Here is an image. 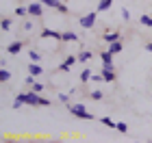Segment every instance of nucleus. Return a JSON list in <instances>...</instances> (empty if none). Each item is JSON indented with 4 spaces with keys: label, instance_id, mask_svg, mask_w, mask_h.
<instances>
[{
    "label": "nucleus",
    "instance_id": "f257e3e1",
    "mask_svg": "<svg viewBox=\"0 0 152 143\" xmlns=\"http://www.w3.org/2000/svg\"><path fill=\"white\" fill-rule=\"evenodd\" d=\"M67 111L72 115H76V117H80V119H94V115L85 108V104H67Z\"/></svg>",
    "mask_w": 152,
    "mask_h": 143
},
{
    "label": "nucleus",
    "instance_id": "f03ea898",
    "mask_svg": "<svg viewBox=\"0 0 152 143\" xmlns=\"http://www.w3.org/2000/svg\"><path fill=\"white\" fill-rule=\"evenodd\" d=\"M18 100H22L24 104H31V106H39L41 104V98H39V93L37 91H28V93H20V95H15Z\"/></svg>",
    "mask_w": 152,
    "mask_h": 143
},
{
    "label": "nucleus",
    "instance_id": "7ed1b4c3",
    "mask_svg": "<svg viewBox=\"0 0 152 143\" xmlns=\"http://www.w3.org/2000/svg\"><path fill=\"white\" fill-rule=\"evenodd\" d=\"M96 17H98V11H91V13H85L78 22H80L83 28H91V26L96 24Z\"/></svg>",
    "mask_w": 152,
    "mask_h": 143
},
{
    "label": "nucleus",
    "instance_id": "20e7f679",
    "mask_svg": "<svg viewBox=\"0 0 152 143\" xmlns=\"http://www.w3.org/2000/svg\"><path fill=\"white\" fill-rule=\"evenodd\" d=\"M41 13H44V9H41V2H31V4H28V15L41 17Z\"/></svg>",
    "mask_w": 152,
    "mask_h": 143
},
{
    "label": "nucleus",
    "instance_id": "39448f33",
    "mask_svg": "<svg viewBox=\"0 0 152 143\" xmlns=\"http://www.w3.org/2000/svg\"><path fill=\"white\" fill-rule=\"evenodd\" d=\"M76 61H78V57H67V59L63 61V63L59 65V70H61V72H70V67L76 63Z\"/></svg>",
    "mask_w": 152,
    "mask_h": 143
},
{
    "label": "nucleus",
    "instance_id": "423d86ee",
    "mask_svg": "<svg viewBox=\"0 0 152 143\" xmlns=\"http://www.w3.org/2000/svg\"><path fill=\"white\" fill-rule=\"evenodd\" d=\"M102 39H104L107 44H113V41H120V33H115V30H111V33H104V35H102Z\"/></svg>",
    "mask_w": 152,
    "mask_h": 143
},
{
    "label": "nucleus",
    "instance_id": "0eeeda50",
    "mask_svg": "<svg viewBox=\"0 0 152 143\" xmlns=\"http://www.w3.org/2000/svg\"><path fill=\"white\" fill-rule=\"evenodd\" d=\"M61 39V33H57V30H50V28H44L41 30V39Z\"/></svg>",
    "mask_w": 152,
    "mask_h": 143
},
{
    "label": "nucleus",
    "instance_id": "6e6552de",
    "mask_svg": "<svg viewBox=\"0 0 152 143\" xmlns=\"http://www.w3.org/2000/svg\"><path fill=\"white\" fill-rule=\"evenodd\" d=\"M102 78H104V83H113V80H115V70L102 67Z\"/></svg>",
    "mask_w": 152,
    "mask_h": 143
},
{
    "label": "nucleus",
    "instance_id": "1a4fd4ad",
    "mask_svg": "<svg viewBox=\"0 0 152 143\" xmlns=\"http://www.w3.org/2000/svg\"><path fill=\"white\" fill-rule=\"evenodd\" d=\"M61 41H78V35L72 30H65V33H61Z\"/></svg>",
    "mask_w": 152,
    "mask_h": 143
},
{
    "label": "nucleus",
    "instance_id": "9d476101",
    "mask_svg": "<svg viewBox=\"0 0 152 143\" xmlns=\"http://www.w3.org/2000/svg\"><path fill=\"white\" fill-rule=\"evenodd\" d=\"M22 41H13V44H9V48H7V52H9V54H18L20 50H22Z\"/></svg>",
    "mask_w": 152,
    "mask_h": 143
},
{
    "label": "nucleus",
    "instance_id": "9b49d317",
    "mask_svg": "<svg viewBox=\"0 0 152 143\" xmlns=\"http://www.w3.org/2000/svg\"><path fill=\"white\" fill-rule=\"evenodd\" d=\"M41 72H44V67H41L39 63H33V61H31V65H28V74H33V76H39Z\"/></svg>",
    "mask_w": 152,
    "mask_h": 143
},
{
    "label": "nucleus",
    "instance_id": "f8f14e48",
    "mask_svg": "<svg viewBox=\"0 0 152 143\" xmlns=\"http://www.w3.org/2000/svg\"><path fill=\"white\" fill-rule=\"evenodd\" d=\"M122 39H120V41H113V44H109V52H111V54H120L122 52Z\"/></svg>",
    "mask_w": 152,
    "mask_h": 143
},
{
    "label": "nucleus",
    "instance_id": "ddd939ff",
    "mask_svg": "<svg viewBox=\"0 0 152 143\" xmlns=\"http://www.w3.org/2000/svg\"><path fill=\"white\" fill-rule=\"evenodd\" d=\"M111 4H113V0H100L98 2V13H102V11H107V9H111Z\"/></svg>",
    "mask_w": 152,
    "mask_h": 143
},
{
    "label": "nucleus",
    "instance_id": "4468645a",
    "mask_svg": "<svg viewBox=\"0 0 152 143\" xmlns=\"http://www.w3.org/2000/svg\"><path fill=\"white\" fill-rule=\"evenodd\" d=\"M0 80H2V83H9L11 80V72L7 70V67H0Z\"/></svg>",
    "mask_w": 152,
    "mask_h": 143
},
{
    "label": "nucleus",
    "instance_id": "2eb2a0df",
    "mask_svg": "<svg viewBox=\"0 0 152 143\" xmlns=\"http://www.w3.org/2000/svg\"><path fill=\"white\" fill-rule=\"evenodd\" d=\"M100 59H102V63H113V54L109 50H102L100 52Z\"/></svg>",
    "mask_w": 152,
    "mask_h": 143
},
{
    "label": "nucleus",
    "instance_id": "dca6fc26",
    "mask_svg": "<svg viewBox=\"0 0 152 143\" xmlns=\"http://www.w3.org/2000/svg\"><path fill=\"white\" fill-rule=\"evenodd\" d=\"M89 80H91V70L85 67V70L80 72V83H89Z\"/></svg>",
    "mask_w": 152,
    "mask_h": 143
},
{
    "label": "nucleus",
    "instance_id": "f3484780",
    "mask_svg": "<svg viewBox=\"0 0 152 143\" xmlns=\"http://www.w3.org/2000/svg\"><path fill=\"white\" fill-rule=\"evenodd\" d=\"M139 24H141V26H148V28H152V15H141V17H139Z\"/></svg>",
    "mask_w": 152,
    "mask_h": 143
},
{
    "label": "nucleus",
    "instance_id": "a211bd4d",
    "mask_svg": "<svg viewBox=\"0 0 152 143\" xmlns=\"http://www.w3.org/2000/svg\"><path fill=\"white\" fill-rule=\"evenodd\" d=\"M89 59H91V52H89V50H80L78 52V61H80V63H85V61H89Z\"/></svg>",
    "mask_w": 152,
    "mask_h": 143
},
{
    "label": "nucleus",
    "instance_id": "6ab92c4d",
    "mask_svg": "<svg viewBox=\"0 0 152 143\" xmlns=\"http://www.w3.org/2000/svg\"><path fill=\"white\" fill-rule=\"evenodd\" d=\"M28 59L33 61V63H39V61H41V54L35 52V50H28Z\"/></svg>",
    "mask_w": 152,
    "mask_h": 143
},
{
    "label": "nucleus",
    "instance_id": "aec40b11",
    "mask_svg": "<svg viewBox=\"0 0 152 143\" xmlns=\"http://www.w3.org/2000/svg\"><path fill=\"white\" fill-rule=\"evenodd\" d=\"M39 2H41V4H46V7H50V9H57V7L61 4L59 0H39Z\"/></svg>",
    "mask_w": 152,
    "mask_h": 143
},
{
    "label": "nucleus",
    "instance_id": "412c9836",
    "mask_svg": "<svg viewBox=\"0 0 152 143\" xmlns=\"http://www.w3.org/2000/svg\"><path fill=\"white\" fill-rule=\"evenodd\" d=\"M100 121H102V124H104L107 128H115V126H117V121H113L111 117H102Z\"/></svg>",
    "mask_w": 152,
    "mask_h": 143
},
{
    "label": "nucleus",
    "instance_id": "4be33fe9",
    "mask_svg": "<svg viewBox=\"0 0 152 143\" xmlns=\"http://www.w3.org/2000/svg\"><path fill=\"white\" fill-rule=\"evenodd\" d=\"M0 28H2V30H9V28H11V20H9V17H2V22H0Z\"/></svg>",
    "mask_w": 152,
    "mask_h": 143
},
{
    "label": "nucleus",
    "instance_id": "5701e85b",
    "mask_svg": "<svg viewBox=\"0 0 152 143\" xmlns=\"http://www.w3.org/2000/svg\"><path fill=\"white\" fill-rule=\"evenodd\" d=\"M15 15H20V17H22V15H28V7H18V9H15Z\"/></svg>",
    "mask_w": 152,
    "mask_h": 143
},
{
    "label": "nucleus",
    "instance_id": "b1692460",
    "mask_svg": "<svg viewBox=\"0 0 152 143\" xmlns=\"http://www.w3.org/2000/svg\"><path fill=\"white\" fill-rule=\"evenodd\" d=\"M115 130H117V132H126V130H128V126H126V124H124V121H117V126H115Z\"/></svg>",
    "mask_w": 152,
    "mask_h": 143
},
{
    "label": "nucleus",
    "instance_id": "393cba45",
    "mask_svg": "<svg viewBox=\"0 0 152 143\" xmlns=\"http://www.w3.org/2000/svg\"><path fill=\"white\" fill-rule=\"evenodd\" d=\"M31 89H33V91H37V93H41V91L46 89V85H41V83H35V85L31 87Z\"/></svg>",
    "mask_w": 152,
    "mask_h": 143
},
{
    "label": "nucleus",
    "instance_id": "a878e982",
    "mask_svg": "<svg viewBox=\"0 0 152 143\" xmlns=\"http://www.w3.org/2000/svg\"><path fill=\"white\" fill-rule=\"evenodd\" d=\"M120 13H122V20H124V22H128V20H130V13H128V9H122Z\"/></svg>",
    "mask_w": 152,
    "mask_h": 143
},
{
    "label": "nucleus",
    "instance_id": "bb28decb",
    "mask_svg": "<svg viewBox=\"0 0 152 143\" xmlns=\"http://www.w3.org/2000/svg\"><path fill=\"white\" fill-rule=\"evenodd\" d=\"M91 100H102V91H91Z\"/></svg>",
    "mask_w": 152,
    "mask_h": 143
},
{
    "label": "nucleus",
    "instance_id": "cd10ccee",
    "mask_svg": "<svg viewBox=\"0 0 152 143\" xmlns=\"http://www.w3.org/2000/svg\"><path fill=\"white\" fill-rule=\"evenodd\" d=\"M22 104H24V102L15 98V102H13V111H18V108H22Z\"/></svg>",
    "mask_w": 152,
    "mask_h": 143
},
{
    "label": "nucleus",
    "instance_id": "c85d7f7f",
    "mask_svg": "<svg viewBox=\"0 0 152 143\" xmlns=\"http://www.w3.org/2000/svg\"><path fill=\"white\" fill-rule=\"evenodd\" d=\"M59 100H61V102H65V104H67V102H70V93H67V95H65V93H59Z\"/></svg>",
    "mask_w": 152,
    "mask_h": 143
},
{
    "label": "nucleus",
    "instance_id": "c756f323",
    "mask_svg": "<svg viewBox=\"0 0 152 143\" xmlns=\"http://www.w3.org/2000/svg\"><path fill=\"white\" fill-rule=\"evenodd\" d=\"M37 83V80H35V76H33V74H31V76L28 78H26V85H28V87H33V85H35Z\"/></svg>",
    "mask_w": 152,
    "mask_h": 143
},
{
    "label": "nucleus",
    "instance_id": "7c9ffc66",
    "mask_svg": "<svg viewBox=\"0 0 152 143\" xmlns=\"http://www.w3.org/2000/svg\"><path fill=\"white\" fill-rule=\"evenodd\" d=\"M57 11H59V13H67V7H65L63 2H61V4L57 7Z\"/></svg>",
    "mask_w": 152,
    "mask_h": 143
},
{
    "label": "nucleus",
    "instance_id": "2f4dec72",
    "mask_svg": "<svg viewBox=\"0 0 152 143\" xmlns=\"http://www.w3.org/2000/svg\"><path fill=\"white\" fill-rule=\"evenodd\" d=\"M100 80H104V78H102V74H100V76H91V83H100Z\"/></svg>",
    "mask_w": 152,
    "mask_h": 143
},
{
    "label": "nucleus",
    "instance_id": "473e14b6",
    "mask_svg": "<svg viewBox=\"0 0 152 143\" xmlns=\"http://www.w3.org/2000/svg\"><path fill=\"white\" fill-rule=\"evenodd\" d=\"M39 106H50V100H46V98H41V104Z\"/></svg>",
    "mask_w": 152,
    "mask_h": 143
},
{
    "label": "nucleus",
    "instance_id": "72a5a7b5",
    "mask_svg": "<svg viewBox=\"0 0 152 143\" xmlns=\"http://www.w3.org/2000/svg\"><path fill=\"white\" fill-rule=\"evenodd\" d=\"M33 28V22H24V30H31Z\"/></svg>",
    "mask_w": 152,
    "mask_h": 143
},
{
    "label": "nucleus",
    "instance_id": "f704fd0d",
    "mask_svg": "<svg viewBox=\"0 0 152 143\" xmlns=\"http://www.w3.org/2000/svg\"><path fill=\"white\" fill-rule=\"evenodd\" d=\"M146 52H150V54H152V44H146Z\"/></svg>",
    "mask_w": 152,
    "mask_h": 143
}]
</instances>
